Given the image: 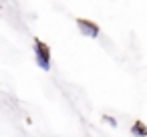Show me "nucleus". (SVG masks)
<instances>
[{"mask_svg": "<svg viewBox=\"0 0 147 137\" xmlns=\"http://www.w3.org/2000/svg\"><path fill=\"white\" fill-rule=\"evenodd\" d=\"M51 51H49V47L45 45V43H40V40H34V55H36V63L45 69V71H49L51 69V55H49Z\"/></svg>", "mask_w": 147, "mask_h": 137, "instance_id": "f257e3e1", "label": "nucleus"}, {"mask_svg": "<svg viewBox=\"0 0 147 137\" xmlns=\"http://www.w3.org/2000/svg\"><path fill=\"white\" fill-rule=\"evenodd\" d=\"M77 22H79V30H81L83 34H87L89 38H95V36L99 34V28H97L91 20H83V18H79Z\"/></svg>", "mask_w": 147, "mask_h": 137, "instance_id": "f03ea898", "label": "nucleus"}, {"mask_svg": "<svg viewBox=\"0 0 147 137\" xmlns=\"http://www.w3.org/2000/svg\"><path fill=\"white\" fill-rule=\"evenodd\" d=\"M133 131H137V133H139V137H143V135H145V131H143V125H141V123H137V125L133 127Z\"/></svg>", "mask_w": 147, "mask_h": 137, "instance_id": "7ed1b4c3", "label": "nucleus"}]
</instances>
